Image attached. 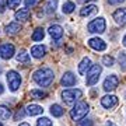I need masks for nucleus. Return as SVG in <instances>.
<instances>
[{"mask_svg":"<svg viewBox=\"0 0 126 126\" xmlns=\"http://www.w3.org/2000/svg\"><path fill=\"white\" fill-rule=\"evenodd\" d=\"M32 79L35 81L38 86L41 87H48L52 84V81L55 79V74H53V70L52 69H48V67H42V69H38L34 74H32Z\"/></svg>","mask_w":126,"mask_h":126,"instance_id":"nucleus-1","label":"nucleus"},{"mask_svg":"<svg viewBox=\"0 0 126 126\" xmlns=\"http://www.w3.org/2000/svg\"><path fill=\"white\" fill-rule=\"evenodd\" d=\"M90 111V107H88V104L84 102V101H80V102H77L73 109L70 111V118H72L73 121H80L81 118H84L88 113Z\"/></svg>","mask_w":126,"mask_h":126,"instance_id":"nucleus-2","label":"nucleus"},{"mask_svg":"<svg viewBox=\"0 0 126 126\" xmlns=\"http://www.w3.org/2000/svg\"><path fill=\"white\" fill-rule=\"evenodd\" d=\"M83 95V91L79 90V88H70V90H64L62 93V99L66 104H73L76 102L79 98H81Z\"/></svg>","mask_w":126,"mask_h":126,"instance_id":"nucleus-3","label":"nucleus"},{"mask_svg":"<svg viewBox=\"0 0 126 126\" xmlns=\"http://www.w3.org/2000/svg\"><path fill=\"white\" fill-rule=\"evenodd\" d=\"M105 28H107V24H105V20L102 17L95 18L87 25L88 32H93V34H102L105 31Z\"/></svg>","mask_w":126,"mask_h":126,"instance_id":"nucleus-4","label":"nucleus"},{"mask_svg":"<svg viewBox=\"0 0 126 126\" xmlns=\"http://www.w3.org/2000/svg\"><path fill=\"white\" fill-rule=\"evenodd\" d=\"M6 79H7V83H9V87L11 91H17L20 88V86H21V76L16 70H10L7 73Z\"/></svg>","mask_w":126,"mask_h":126,"instance_id":"nucleus-5","label":"nucleus"},{"mask_svg":"<svg viewBox=\"0 0 126 126\" xmlns=\"http://www.w3.org/2000/svg\"><path fill=\"white\" fill-rule=\"evenodd\" d=\"M102 72V67L99 64H93L90 69V72L87 73V86H94L95 83H98L99 74Z\"/></svg>","mask_w":126,"mask_h":126,"instance_id":"nucleus-6","label":"nucleus"},{"mask_svg":"<svg viewBox=\"0 0 126 126\" xmlns=\"http://www.w3.org/2000/svg\"><path fill=\"white\" fill-rule=\"evenodd\" d=\"M118 86H119V79L116 74H109L104 81V90L105 91H113Z\"/></svg>","mask_w":126,"mask_h":126,"instance_id":"nucleus-7","label":"nucleus"},{"mask_svg":"<svg viewBox=\"0 0 126 126\" xmlns=\"http://www.w3.org/2000/svg\"><path fill=\"white\" fill-rule=\"evenodd\" d=\"M101 105L107 109L113 108V107L118 105V97H115V95H105V97L101 98Z\"/></svg>","mask_w":126,"mask_h":126,"instance_id":"nucleus-8","label":"nucleus"},{"mask_svg":"<svg viewBox=\"0 0 126 126\" xmlns=\"http://www.w3.org/2000/svg\"><path fill=\"white\" fill-rule=\"evenodd\" d=\"M14 55V45L11 44H3L0 46V56L3 59H10Z\"/></svg>","mask_w":126,"mask_h":126,"instance_id":"nucleus-9","label":"nucleus"},{"mask_svg":"<svg viewBox=\"0 0 126 126\" xmlns=\"http://www.w3.org/2000/svg\"><path fill=\"white\" fill-rule=\"evenodd\" d=\"M60 83H62V86H64V87H72V86L76 84V76H74L72 72H66L63 74Z\"/></svg>","mask_w":126,"mask_h":126,"instance_id":"nucleus-10","label":"nucleus"},{"mask_svg":"<svg viewBox=\"0 0 126 126\" xmlns=\"http://www.w3.org/2000/svg\"><path fill=\"white\" fill-rule=\"evenodd\" d=\"M91 66H93V63H91V59H90V58H84V59H83V60L80 62V64H79V73H80L81 76L87 74V73L90 72Z\"/></svg>","mask_w":126,"mask_h":126,"instance_id":"nucleus-11","label":"nucleus"},{"mask_svg":"<svg viewBox=\"0 0 126 126\" xmlns=\"http://www.w3.org/2000/svg\"><path fill=\"white\" fill-rule=\"evenodd\" d=\"M88 45L95 50H105L107 49V44H105L101 38H91V39L88 41Z\"/></svg>","mask_w":126,"mask_h":126,"instance_id":"nucleus-12","label":"nucleus"},{"mask_svg":"<svg viewBox=\"0 0 126 126\" xmlns=\"http://www.w3.org/2000/svg\"><path fill=\"white\" fill-rule=\"evenodd\" d=\"M113 20L119 25H125L126 24V9H118L113 13Z\"/></svg>","mask_w":126,"mask_h":126,"instance_id":"nucleus-13","label":"nucleus"},{"mask_svg":"<svg viewBox=\"0 0 126 126\" xmlns=\"http://www.w3.org/2000/svg\"><path fill=\"white\" fill-rule=\"evenodd\" d=\"M48 31H49V35L52 36L53 39H60L63 36V28L60 27V25H56V24H55V25H50Z\"/></svg>","mask_w":126,"mask_h":126,"instance_id":"nucleus-14","label":"nucleus"},{"mask_svg":"<svg viewBox=\"0 0 126 126\" xmlns=\"http://www.w3.org/2000/svg\"><path fill=\"white\" fill-rule=\"evenodd\" d=\"M45 53H46V48L44 45H35V46H32L31 48V55L34 56V58H36V59L44 58Z\"/></svg>","mask_w":126,"mask_h":126,"instance_id":"nucleus-15","label":"nucleus"},{"mask_svg":"<svg viewBox=\"0 0 126 126\" xmlns=\"http://www.w3.org/2000/svg\"><path fill=\"white\" fill-rule=\"evenodd\" d=\"M25 112L28 115H31V116H35V115H41L44 112V109H42V107L36 105V104H30L27 107V109H25Z\"/></svg>","mask_w":126,"mask_h":126,"instance_id":"nucleus-16","label":"nucleus"},{"mask_svg":"<svg viewBox=\"0 0 126 126\" xmlns=\"http://www.w3.org/2000/svg\"><path fill=\"white\" fill-rule=\"evenodd\" d=\"M97 11V6L94 4H90V6H84L83 9L80 10V16L81 17H86V16H91Z\"/></svg>","mask_w":126,"mask_h":126,"instance_id":"nucleus-17","label":"nucleus"},{"mask_svg":"<svg viewBox=\"0 0 126 126\" xmlns=\"http://www.w3.org/2000/svg\"><path fill=\"white\" fill-rule=\"evenodd\" d=\"M58 7V0H45V11L48 14H52Z\"/></svg>","mask_w":126,"mask_h":126,"instance_id":"nucleus-18","label":"nucleus"},{"mask_svg":"<svg viewBox=\"0 0 126 126\" xmlns=\"http://www.w3.org/2000/svg\"><path fill=\"white\" fill-rule=\"evenodd\" d=\"M14 17H16V20H18V21H25V20H28V17H30V10L28 9L18 10Z\"/></svg>","mask_w":126,"mask_h":126,"instance_id":"nucleus-19","label":"nucleus"},{"mask_svg":"<svg viewBox=\"0 0 126 126\" xmlns=\"http://www.w3.org/2000/svg\"><path fill=\"white\" fill-rule=\"evenodd\" d=\"M20 31H21V25L18 23H11L6 27V32L10 34V35H14V34H17V32H20Z\"/></svg>","mask_w":126,"mask_h":126,"instance_id":"nucleus-20","label":"nucleus"},{"mask_svg":"<svg viewBox=\"0 0 126 126\" xmlns=\"http://www.w3.org/2000/svg\"><path fill=\"white\" fill-rule=\"evenodd\" d=\"M50 113L56 118H60L63 113H64V109H63L60 105H58V104H53V105L50 107Z\"/></svg>","mask_w":126,"mask_h":126,"instance_id":"nucleus-21","label":"nucleus"},{"mask_svg":"<svg viewBox=\"0 0 126 126\" xmlns=\"http://www.w3.org/2000/svg\"><path fill=\"white\" fill-rule=\"evenodd\" d=\"M76 9V4L73 3V1H66V3H63V7H62V11L64 14H70L74 11Z\"/></svg>","mask_w":126,"mask_h":126,"instance_id":"nucleus-22","label":"nucleus"},{"mask_svg":"<svg viewBox=\"0 0 126 126\" xmlns=\"http://www.w3.org/2000/svg\"><path fill=\"white\" fill-rule=\"evenodd\" d=\"M44 36H45V32H44V30L42 28H36L35 31L32 32V41H42L44 39Z\"/></svg>","mask_w":126,"mask_h":126,"instance_id":"nucleus-23","label":"nucleus"},{"mask_svg":"<svg viewBox=\"0 0 126 126\" xmlns=\"http://www.w3.org/2000/svg\"><path fill=\"white\" fill-rule=\"evenodd\" d=\"M30 95H31V98L34 99H44L46 97V93L42 90H32L31 93H30Z\"/></svg>","mask_w":126,"mask_h":126,"instance_id":"nucleus-24","label":"nucleus"},{"mask_svg":"<svg viewBox=\"0 0 126 126\" xmlns=\"http://www.w3.org/2000/svg\"><path fill=\"white\" fill-rule=\"evenodd\" d=\"M17 60L20 63H30V55L25 52V50H20V53L17 55Z\"/></svg>","mask_w":126,"mask_h":126,"instance_id":"nucleus-25","label":"nucleus"},{"mask_svg":"<svg viewBox=\"0 0 126 126\" xmlns=\"http://www.w3.org/2000/svg\"><path fill=\"white\" fill-rule=\"evenodd\" d=\"M10 116H11L10 109L4 105H0V119H9Z\"/></svg>","mask_w":126,"mask_h":126,"instance_id":"nucleus-26","label":"nucleus"},{"mask_svg":"<svg viewBox=\"0 0 126 126\" xmlns=\"http://www.w3.org/2000/svg\"><path fill=\"white\" fill-rule=\"evenodd\" d=\"M36 126H53V123L48 118H41L36 121Z\"/></svg>","mask_w":126,"mask_h":126,"instance_id":"nucleus-27","label":"nucleus"},{"mask_svg":"<svg viewBox=\"0 0 126 126\" xmlns=\"http://www.w3.org/2000/svg\"><path fill=\"white\" fill-rule=\"evenodd\" d=\"M102 63L105 64V66H108V67H112L113 66V58L109 56V55H107V56L102 58Z\"/></svg>","mask_w":126,"mask_h":126,"instance_id":"nucleus-28","label":"nucleus"},{"mask_svg":"<svg viewBox=\"0 0 126 126\" xmlns=\"http://www.w3.org/2000/svg\"><path fill=\"white\" fill-rule=\"evenodd\" d=\"M6 3H7L9 9H17L18 6H20V3H21V0H7Z\"/></svg>","mask_w":126,"mask_h":126,"instance_id":"nucleus-29","label":"nucleus"},{"mask_svg":"<svg viewBox=\"0 0 126 126\" xmlns=\"http://www.w3.org/2000/svg\"><path fill=\"white\" fill-rule=\"evenodd\" d=\"M119 63L122 64V69L126 70V55L123 52H121V55H119Z\"/></svg>","mask_w":126,"mask_h":126,"instance_id":"nucleus-30","label":"nucleus"},{"mask_svg":"<svg viewBox=\"0 0 126 126\" xmlns=\"http://www.w3.org/2000/svg\"><path fill=\"white\" fill-rule=\"evenodd\" d=\"M79 126H93V121L91 119H84L83 122L79 123Z\"/></svg>","mask_w":126,"mask_h":126,"instance_id":"nucleus-31","label":"nucleus"},{"mask_svg":"<svg viewBox=\"0 0 126 126\" xmlns=\"http://www.w3.org/2000/svg\"><path fill=\"white\" fill-rule=\"evenodd\" d=\"M24 3L27 7H32V6H35L38 3V0H24Z\"/></svg>","mask_w":126,"mask_h":126,"instance_id":"nucleus-32","label":"nucleus"},{"mask_svg":"<svg viewBox=\"0 0 126 126\" xmlns=\"http://www.w3.org/2000/svg\"><path fill=\"white\" fill-rule=\"evenodd\" d=\"M122 1H125V0H108L109 4H119V3H122Z\"/></svg>","mask_w":126,"mask_h":126,"instance_id":"nucleus-33","label":"nucleus"},{"mask_svg":"<svg viewBox=\"0 0 126 126\" xmlns=\"http://www.w3.org/2000/svg\"><path fill=\"white\" fill-rule=\"evenodd\" d=\"M3 91H4V88H3V86L0 84V94H3Z\"/></svg>","mask_w":126,"mask_h":126,"instance_id":"nucleus-34","label":"nucleus"},{"mask_svg":"<svg viewBox=\"0 0 126 126\" xmlns=\"http://www.w3.org/2000/svg\"><path fill=\"white\" fill-rule=\"evenodd\" d=\"M81 3H88V1H93V0H80Z\"/></svg>","mask_w":126,"mask_h":126,"instance_id":"nucleus-35","label":"nucleus"},{"mask_svg":"<svg viewBox=\"0 0 126 126\" xmlns=\"http://www.w3.org/2000/svg\"><path fill=\"white\" fill-rule=\"evenodd\" d=\"M122 42H123V45H125V46H126V35H125V36H123V41H122Z\"/></svg>","mask_w":126,"mask_h":126,"instance_id":"nucleus-36","label":"nucleus"},{"mask_svg":"<svg viewBox=\"0 0 126 126\" xmlns=\"http://www.w3.org/2000/svg\"><path fill=\"white\" fill-rule=\"evenodd\" d=\"M18 126H30V125H28V123H20Z\"/></svg>","mask_w":126,"mask_h":126,"instance_id":"nucleus-37","label":"nucleus"},{"mask_svg":"<svg viewBox=\"0 0 126 126\" xmlns=\"http://www.w3.org/2000/svg\"><path fill=\"white\" fill-rule=\"evenodd\" d=\"M0 126H3V125H1V122H0Z\"/></svg>","mask_w":126,"mask_h":126,"instance_id":"nucleus-38","label":"nucleus"},{"mask_svg":"<svg viewBox=\"0 0 126 126\" xmlns=\"http://www.w3.org/2000/svg\"><path fill=\"white\" fill-rule=\"evenodd\" d=\"M0 73H1V69H0Z\"/></svg>","mask_w":126,"mask_h":126,"instance_id":"nucleus-39","label":"nucleus"}]
</instances>
